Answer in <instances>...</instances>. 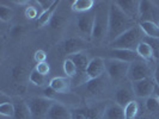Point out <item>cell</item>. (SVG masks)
<instances>
[{
  "instance_id": "1",
  "label": "cell",
  "mask_w": 159,
  "mask_h": 119,
  "mask_svg": "<svg viewBox=\"0 0 159 119\" xmlns=\"http://www.w3.org/2000/svg\"><path fill=\"white\" fill-rule=\"evenodd\" d=\"M135 26V20L125 15L121 8L115 4V1L109 5V28H108V36L107 40L112 43L117 40L121 35H123L129 29Z\"/></svg>"
},
{
  "instance_id": "2",
  "label": "cell",
  "mask_w": 159,
  "mask_h": 119,
  "mask_svg": "<svg viewBox=\"0 0 159 119\" xmlns=\"http://www.w3.org/2000/svg\"><path fill=\"white\" fill-rule=\"evenodd\" d=\"M145 33L140 29L139 25L133 26L123 35H121L117 40H115L110 43L111 49H126V50H135L138 45L143 42Z\"/></svg>"
},
{
  "instance_id": "3",
  "label": "cell",
  "mask_w": 159,
  "mask_h": 119,
  "mask_svg": "<svg viewBox=\"0 0 159 119\" xmlns=\"http://www.w3.org/2000/svg\"><path fill=\"white\" fill-rule=\"evenodd\" d=\"M108 28H109V7H98L95 12V20L91 38L96 42H101L107 38L108 36Z\"/></svg>"
},
{
  "instance_id": "4",
  "label": "cell",
  "mask_w": 159,
  "mask_h": 119,
  "mask_svg": "<svg viewBox=\"0 0 159 119\" xmlns=\"http://www.w3.org/2000/svg\"><path fill=\"white\" fill-rule=\"evenodd\" d=\"M54 101L55 100L48 99L46 96H32L26 103L29 105L32 118L43 119L47 118L48 112L50 110V107L53 106Z\"/></svg>"
},
{
  "instance_id": "5",
  "label": "cell",
  "mask_w": 159,
  "mask_h": 119,
  "mask_svg": "<svg viewBox=\"0 0 159 119\" xmlns=\"http://www.w3.org/2000/svg\"><path fill=\"white\" fill-rule=\"evenodd\" d=\"M129 63L112 60V58H105V70L108 73L109 78L117 82L123 79H127L128 69H129Z\"/></svg>"
},
{
  "instance_id": "6",
  "label": "cell",
  "mask_w": 159,
  "mask_h": 119,
  "mask_svg": "<svg viewBox=\"0 0 159 119\" xmlns=\"http://www.w3.org/2000/svg\"><path fill=\"white\" fill-rule=\"evenodd\" d=\"M150 78H153V71L146 61L134 62L129 66L127 74V79L129 81L135 82V81L150 79Z\"/></svg>"
},
{
  "instance_id": "7",
  "label": "cell",
  "mask_w": 159,
  "mask_h": 119,
  "mask_svg": "<svg viewBox=\"0 0 159 119\" xmlns=\"http://www.w3.org/2000/svg\"><path fill=\"white\" fill-rule=\"evenodd\" d=\"M86 48H88L86 40H84L80 37H71L64 40V43L61 44V53L70 57L74 54L83 53V50Z\"/></svg>"
},
{
  "instance_id": "8",
  "label": "cell",
  "mask_w": 159,
  "mask_h": 119,
  "mask_svg": "<svg viewBox=\"0 0 159 119\" xmlns=\"http://www.w3.org/2000/svg\"><path fill=\"white\" fill-rule=\"evenodd\" d=\"M154 85H156V81L153 78L140 80V81L132 82V91H133L134 95L138 98H146L147 99V98L153 95Z\"/></svg>"
},
{
  "instance_id": "9",
  "label": "cell",
  "mask_w": 159,
  "mask_h": 119,
  "mask_svg": "<svg viewBox=\"0 0 159 119\" xmlns=\"http://www.w3.org/2000/svg\"><path fill=\"white\" fill-rule=\"evenodd\" d=\"M108 58L122 61V62H126L129 64L139 62V61H143V58L138 55L135 50H126V49H111L108 53Z\"/></svg>"
},
{
  "instance_id": "10",
  "label": "cell",
  "mask_w": 159,
  "mask_h": 119,
  "mask_svg": "<svg viewBox=\"0 0 159 119\" xmlns=\"http://www.w3.org/2000/svg\"><path fill=\"white\" fill-rule=\"evenodd\" d=\"M158 7L156 6L154 1L148 0H141L139 1V17L140 22H156V18L158 16L157 13Z\"/></svg>"
},
{
  "instance_id": "11",
  "label": "cell",
  "mask_w": 159,
  "mask_h": 119,
  "mask_svg": "<svg viewBox=\"0 0 159 119\" xmlns=\"http://www.w3.org/2000/svg\"><path fill=\"white\" fill-rule=\"evenodd\" d=\"M93 20H95V12H92V11L86 12V13H81L77 17V28L80 33H83L84 36L91 37Z\"/></svg>"
},
{
  "instance_id": "12",
  "label": "cell",
  "mask_w": 159,
  "mask_h": 119,
  "mask_svg": "<svg viewBox=\"0 0 159 119\" xmlns=\"http://www.w3.org/2000/svg\"><path fill=\"white\" fill-rule=\"evenodd\" d=\"M105 70V60L102 57H93L89 63L86 75L89 80L97 79L103 75Z\"/></svg>"
},
{
  "instance_id": "13",
  "label": "cell",
  "mask_w": 159,
  "mask_h": 119,
  "mask_svg": "<svg viewBox=\"0 0 159 119\" xmlns=\"http://www.w3.org/2000/svg\"><path fill=\"white\" fill-rule=\"evenodd\" d=\"M115 4L121 8V11L129 18L135 20L139 18V1L136 0H117Z\"/></svg>"
},
{
  "instance_id": "14",
  "label": "cell",
  "mask_w": 159,
  "mask_h": 119,
  "mask_svg": "<svg viewBox=\"0 0 159 119\" xmlns=\"http://www.w3.org/2000/svg\"><path fill=\"white\" fill-rule=\"evenodd\" d=\"M47 119H72V112L61 103L54 101L48 112Z\"/></svg>"
},
{
  "instance_id": "15",
  "label": "cell",
  "mask_w": 159,
  "mask_h": 119,
  "mask_svg": "<svg viewBox=\"0 0 159 119\" xmlns=\"http://www.w3.org/2000/svg\"><path fill=\"white\" fill-rule=\"evenodd\" d=\"M107 87V83L104 81L103 76L97 78V79L89 80L88 82L85 83V89L88 91V93L92 96L99 95L101 93H103L104 89Z\"/></svg>"
},
{
  "instance_id": "16",
  "label": "cell",
  "mask_w": 159,
  "mask_h": 119,
  "mask_svg": "<svg viewBox=\"0 0 159 119\" xmlns=\"http://www.w3.org/2000/svg\"><path fill=\"white\" fill-rule=\"evenodd\" d=\"M49 86L59 94H66L71 89V80L68 78H53L49 81Z\"/></svg>"
},
{
  "instance_id": "17",
  "label": "cell",
  "mask_w": 159,
  "mask_h": 119,
  "mask_svg": "<svg viewBox=\"0 0 159 119\" xmlns=\"http://www.w3.org/2000/svg\"><path fill=\"white\" fill-rule=\"evenodd\" d=\"M115 100H116L117 105L125 108L130 101L134 100V93H133V91H129L128 88H119L115 92Z\"/></svg>"
},
{
  "instance_id": "18",
  "label": "cell",
  "mask_w": 159,
  "mask_h": 119,
  "mask_svg": "<svg viewBox=\"0 0 159 119\" xmlns=\"http://www.w3.org/2000/svg\"><path fill=\"white\" fill-rule=\"evenodd\" d=\"M13 105H15L13 119H31V112L29 108V105L25 100L19 99L16 103H13Z\"/></svg>"
},
{
  "instance_id": "19",
  "label": "cell",
  "mask_w": 159,
  "mask_h": 119,
  "mask_svg": "<svg viewBox=\"0 0 159 119\" xmlns=\"http://www.w3.org/2000/svg\"><path fill=\"white\" fill-rule=\"evenodd\" d=\"M103 119H125V110L117 104H111L105 107Z\"/></svg>"
},
{
  "instance_id": "20",
  "label": "cell",
  "mask_w": 159,
  "mask_h": 119,
  "mask_svg": "<svg viewBox=\"0 0 159 119\" xmlns=\"http://www.w3.org/2000/svg\"><path fill=\"white\" fill-rule=\"evenodd\" d=\"M95 4L96 2L93 0H75L72 2V11L78 12L79 15L86 13L93 10Z\"/></svg>"
},
{
  "instance_id": "21",
  "label": "cell",
  "mask_w": 159,
  "mask_h": 119,
  "mask_svg": "<svg viewBox=\"0 0 159 119\" xmlns=\"http://www.w3.org/2000/svg\"><path fill=\"white\" fill-rule=\"evenodd\" d=\"M139 26L145 33V36L159 38V26L157 23H154V22H140Z\"/></svg>"
},
{
  "instance_id": "22",
  "label": "cell",
  "mask_w": 159,
  "mask_h": 119,
  "mask_svg": "<svg viewBox=\"0 0 159 119\" xmlns=\"http://www.w3.org/2000/svg\"><path fill=\"white\" fill-rule=\"evenodd\" d=\"M57 5H59V1H55V4L53 5V7L50 8V10L41 12L40 17H39V18H37V20H36V25H37V28H42V26H44V25L49 24L50 19H52L53 16L55 15V8H56Z\"/></svg>"
},
{
  "instance_id": "23",
  "label": "cell",
  "mask_w": 159,
  "mask_h": 119,
  "mask_svg": "<svg viewBox=\"0 0 159 119\" xmlns=\"http://www.w3.org/2000/svg\"><path fill=\"white\" fill-rule=\"evenodd\" d=\"M136 53H138V55L140 56L141 58H143V61H151L153 60L154 57H153V51H152L151 47L147 44V43H145V42H141L138 48H136Z\"/></svg>"
},
{
  "instance_id": "24",
  "label": "cell",
  "mask_w": 159,
  "mask_h": 119,
  "mask_svg": "<svg viewBox=\"0 0 159 119\" xmlns=\"http://www.w3.org/2000/svg\"><path fill=\"white\" fill-rule=\"evenodd\" d=\"M10 73H11V79L16 85H19L23 82L24 78H25V68L23 66L17 64L15 67H12Z\"/></svg>"
},
{
  "instance_id": "25",
  "label": "cell",
  "mask_w": 159,
  "mask_h": 119,
  "mask_svg": "<svg viewBox=\"0 0 159 119\" xmlns=\"http://www.w3.org/2000/svg\"><path fill=\"white\" fill-rule=\"evenodd\" d=\"M64 71L68 78H75V76H77V74H78V69H77V66H75V63L73 62V60H72L71 57L65 58Z\"/></svg>"
},
{
  "instance_id": "26",
  "label": "cell",
  "mask_w": 159,
  "mask_h": 119,
  "mask_svg": "<svg viewBox=\"0 0 159 119\" xmlns=\"http://www.w3.org/2000/svg\"><path fill=\"white\" fill-rule=\"evenodd\" d=\"M123 110H125V119H135L139 112V104L135 100H133Z\"/></svg>"
},
{
  "instance_id": "27",
  "label": "cell",
  "mask_w": 159,
  "mask_h": 119,
  "mask_svg": "<svg viewBox=\"0 0 159 119\" xmlns=\"http://www.w3.org/2000/svg\"><path fill=\"white\" fill-rule=\"evenodd\" d=\"M46 78H47V76L40 74L36 69H32L31 73H30V75H29V81H30L31 83H34L35 86L43 87V86L46 85V82H47V79H46Z\"/></svg>"
},
{
  "instance_id": "28",
  "label": "cell",
  "mask_w": 159,
  "mask_h": 119,
  "mask_svg": "<svg viewBox=\"0 0 159 119\" xmlns=\"http://www.w3.org/2000/svg\"><path fill=\"white\" fill-rule=\"evenodd\" d=\"M143 40L151 47L152 51H153V57H154L156 60H159V38L145 36Z\"/></svg>"
},
{
  "instance_id": "29",
  "label": "cell",
  "mask_w": 159,
  "mask_h": 119,
  "mask_svg": "<svg viewBox=\"0 0 159 119\" xmlns=\"http://www.w3.org/2000/svg\"><path fill=\"white\" fill-rule=\"evenodd\" d=\"M13 15H15V12L11 7H7L2 4L0 5V19H1V22H5V23L10 22L13 18Z\"/></svg>"
},
{
  "instance_id": "30",
  "label": "cell",
  "mask_w": 159,
  "mask_h": 119,
  "mask_svg": "<svg viewBox=\"0 0 159 119\" xmlns=\"http://www.w3.org/2000/svg\"><path fill=\"white\" fill-rule=\"evenodd\" d=\"M146 108L148 112L152 113H159V99L154 98V96H150L146 99Z\"/></svg>"
},
{
  "instance_id": "31",
  "label": "cell",
  "mask_w": 159,
  "mask_h": 119,
  "mask_svg": "<svg viewBox=\"0 0 159 119\" xmlns=\"http://www.w3.org/2000/svg\"><path fill=\"white\" fill-rule=\"evenodd\" d=\"M0 114L4 117H13L15 116V105L12 103H6L0 105Z\"/></svg>"
},
{
  "instance_id": "32",
  "label": "cell",
  "mask_w": 159,
  "mask_h": 119,
  "mask_svg": "<svg viewBox=\"0 0 159 119\" xmlns=\"http://www.w3.org/2000/svg\"><path fill=\"white\" fill-rule=\"evenodd\" d=\"M65 22H66V19L64 18V16H61V15H54L53 18L50 19V22H49V26L52 28V29H60V28H62L64 26Z\"/></svg>"
},
{
  "instance_id": "33",
  "label": "cell",
  "mask_w": 159,
  "mask_h": 119,
  "mask_svg": "<svg viewBox=\"0 0 159 119\" xmlns=\"http://www.w3.org/2000/svg\"><path fill=\"white\" fill-rule=\"evenodd\" d=\"M24 13H25V17H26L28 19H36V20H37V18H39L41 15V13H39L37 7L31 6V5H28V6H26Z\"/></svg>"
},
{
  "instance_id": "34",
  "label": "cell",
  "mask_w": 159,
  "mask_h": 119,
  "mask_svg": "<svg viewBox=\"0 0 159 119\" xmlns=\"http://www.w3.org/2000/svg\"><path fill=\"white\" fill-rule=\"evenodd\" d=\"M34 60L35 62L39 64V63H43V62H47V53L42 49H39L35 51L34 54Z\"/></svg>"
},
{
  "instance_id": "35",
  "label": "cell",
  "mask_w": 159,
  "mask_h": 119,
  "mask_svg": "<svg viewBox=\"0 0 159 119\" xmlns=\"http://www.w3.org/2000/svg\"><path fill=\"white\" fill-rule=\"evenodd\" d=\"M24 32H25V29L23 25H13L10 30V36L12 38H17V37H20Z\"/></svg>"
},
{
  "instance_id": "36",
  "label": "cell",
  "mask_w": 159,
  "mask_h": 119,
  "mask_svg": "<svg viewBox=\"0 0 159 119\" xmlns=\"http://www.w3.org/2000/svg\"><path fill=\"white\" fill-rule=\"evenodd\" d=\"M35 69L39 71L40 74L44 75V76H47L48 74L50 73V67H49V63H48V62H43V63L36 64Z\"/></svg>"
},
{
  "instance_id": "37",
  "label": "cell",
  "mask_w": 159,
  "mask_h": 119,
  "mask_svg": "<svg viewBox=\"0 0 159 119\" xmlns=\"http://www.w3.org/2000/svg\"><path fill=\"white\" fill-rule=\"evenodd\" d=\"M37 4L42 8V12H43V11H48L53 7V5L55 4V0H39Z\"/></svg>"
},
{
  "instance_id": "38",
  "label": "cell",
  "mask_w": 159,
  "mask_h": 119,
  "mask_svg": "<svg viewBox=\"0 0 159 119\" xmlns=\"http://www.w3.org/2000/svg\"><path fill=\"white\" fill-rule=\"evenodd\" d=\"M72 119H89L88 111L83 110H77L72 113Z\"/></svg>"
},
{
  "instance_id": "39",
  "label": "cell",
  "mask_w": 159,
  "mask_h": 119,
  "mask_svg": "<svg viewBox=\"0 0 159 119\" xmlns=\"http://www.w3.org/2000/svg\"><path fill=\"white\" fill-rule=\"evenodd\" d=\"M55 94H56V92L53 89V88L50 87V86L46 87V89H44V96H46V98L54 100V96H55Z\"/></svg>"
},
{
  "instance_id": "40",
  "label": "cell",
  "mask_w": 159,
  "mask_h": 119,
  "mask_svg": "<svg viewBox=\"0 0 159 119\" xmlns=\"http://www.w3.org/2000/svg\"><path fill=\"white\" fill-rule=\"evenodd\" d=\"M16 91L18 94H24V93L26 92V86L23 85V83H19V85L16 86Z\"/></svg>"
},
{
  "instance_id": "41",
  "label": "cell",
  "mask_w": 159,
  "mask_h": 119,
  "mask_svg": "<svg viewBox=\"0 0 159 119\" xmlns=\"http://www.w3.org/2000/svg\"><path fill=\"white\" fill-rule=\"evenodd\" d=\"M6 103H11L10 101V96H6V94L4 92L0 93V105L1 104H6Z\"/></svg>"
},
{
  "instance_id": "42",
  "label": "cell",
  "mask_w": 159,
  "mask_h": 119,
  "mask_svg": "<svg viewBox=\"0 0 159 119\" xmlns=\"http://www.w3.org/2000/svg\"><path fill=\"white\" fill-rule=\"evenodd\" d=\"M153 79H154V81H156V83L159 86V66L156 67V70H154V73H153Z\"/></svg>"
},
{
  "instance_id": "43",
  "label": "cell",
  "mask_w": 159,
  "mask_h": 119,
  "mask_svg": "<svg viewBox=\"0 0 159 119\" xmlns=\"http://www.w3.org/2000/svg\"><path fill=\"white\" fill-rule=\"evenodd\" d=\"M152 96H154V98H158L159 99V86L156 83L154 85V89H153V95Z\"/></svg>"
},
{
  "instance_id": "44",
  "label": "cell",
  "mask_w": 159,
  "mask_h": 119,
  "mask_svg": "<svg viewBox=\"0 0 159 119\" xmlns=\"http://www.w3.org/2000/svg\"><path fill=\"white\" fill-rule=\"evenodd\" d=\"M158 26H159V20H158Z\"/></svg>"
}]
</instances>
